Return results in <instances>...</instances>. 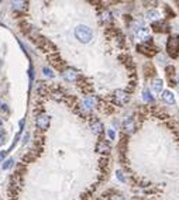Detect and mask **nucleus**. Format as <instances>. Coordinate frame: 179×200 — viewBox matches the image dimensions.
<instances>
[{
	"label": "nucleus",
	"instance_id": "nucleus-1",
	"mask_svg": "<svg viewBox=\"0 0 179 200\" xmlns=\"http://www.w3.org/2000/svg\"><path fill=\"white\" fill-rule=\"evenodd\" d=\"M75 37L79 42L82 44H88V42L92 41L93 38V31L88 27V25H83V24H79L76 28H75Z\"/></svg>",
	"mask_w": 179,
	"mask_h": 200
},
{
	"label": "nucleus",
	"instance_id": "nucleus-2",
	"mask_svg": "<svg viewBox=\"0 0 179 200\" xmlns=\"http://www.w3.org/2000/svg\"><path fill=\"white\" fill-rule=\"evenodd\" d=\"M168 55L172 58H178L179 55V37H171L166 42Z\"/></svg>",
	"mask_w": 179,
	"mask_h": 200
},
{
	"label": "nucleus",
	"instance_id": "nucleus-3",
	"mask_svg": "<svg viewBox=\"0 0 179 200\" xmlns=\"http://www.w3.org/2000/svg\"><path fill=\"white\" fill-rule=\"evenodd\" d=\"M113 100L117 106H124V104L128 103L130 96H128V93H125L124 90H116V92L113 93Z\"/></svg>",
	"mask_w": 179,
	"mask_h": 200
},
{
	"label": "nucleus",
	"instance_id": "nucleus-4",
	"mask_svg": "<svg viewBox=\"0 0 179 200\" xmlns=\"http://www.w3.org/2000/svg\"><path fill=\"white\" fill-rule=\"evenodd\" d=\"M35 123H37V127L40 130H47L49 127V123H51V117L48 114H40L35 120Z\"/></svg>",
	"mask_w": 179,
	"mask_h": 200
},
{
	"label": "nucleus",
	"instance_id": "nucleus-5",
	"mask_svg": "<svg viewBox=\"0 0 179 200\" xmlns=\"http://www.w3.org/2000/svg\"><path fill=\"white\" fill-rule=\"evenodd\" d=\"M137 51H140L141 54H144L145 56H154V55H156V48L148 47V45H145V44L137 45Z\"/></svg>",
	"mask_w": 179,
	"mask_h": 200
},
{
	"label": "nucleus",
	"instance_id": "nucleus-6",
	"mask_svg": "<svg viewBox=\"0 0 179 200\" xmlns=\"http://www.w3.org/2000/svg\"><path fill=\"white\" fill-rule=\"evenodd\" d=\"M152 30L155 33H168L169 31V24L166 21H155L152 23Z\"/></svg>",
	"mask_w": 179,
	"mask_h": 200
},
{
	"label": "nucleus",
	"instance_id": "nucleus-7",
	"mask_svg": "<svg viewBox=\"0 0 179 200\" xmlns=\"http://www.w3.org/2000/svg\"><path fill=\"white\" fill-rule=\"evenodd\" d=\"M123 130H124V132H127V134H133V132L136 131V123H134V120L131 117L125 118V120L123 121Z\"/></svg>",
	"mask_w": 179,
	"mask_h": 200
},
{
	"label": "nucleus",
	"instance_id": "nucleus-8",
	"mask_svg": "<svg viewBox=\"0 0 179 200\" xmlns=\"http://www.w3.org/2000/svg\"><path fill=\"white\" fill-rule=\"evenodd\" d=\"M96 104H97L96 97H92V96H89V97H86L85 100H83V103H82V109L85 110V111H89L90 109L96 107Z\"/></svg>",
	"mask_w": 179,
	"mask_h": 200
},
{
	"label": "nucleus",
	"instance_id": "nucleus-9",
	"mask_svg": "<svg viewBox=\"0 0 179 200\" xmlns=\"http://www.w3.org/2000/svg\"><path fill=\"white\" fill-rule=\"evenodd\" d=\"M62 75H64V78H65L68 82H74V80H76V79H78V72L75 69H72V68L65 69Z\"/></svg>",
	"mask_w": 179,
	"mask_h": 200
},
{
	"label": "nucleus",
	"instance_id": "nucleus-10",
	"mask_svg": "<svg viewBox=\"0 0 179 200\" xmlns=\"http://www.w3.org/2000/svg\"><path fill=\"white\" fill-rule=\"evenodd\" d=\"M90 128H92V131L95 132V134H102L103 132V124H102V121H99V120H92L90 121Z\"/></svg>",
	"mask_w": 179,
	"mask_h": 200
},
{
	"label": "nucleus",
	"instance_id": "nucleus-11",
	"mask_svg": "<svg viewBox=\"0 0 179 200\" xmlns=\"http://www.w3.org/2000/svg\"><path fill=\"white\" fill-rule=\"evenodd\" d=\"M144 73H145V78H152V76H155V68H154L152 64H150V62H147V64L144 65Z\"/></svg>",
	"mask_w": 179,
	"mask_h": 200
},
{
	"label": "nucleus",
	"instance_id": "nucleus-12",
	"mask_svg": "<svg viewBox=\"0 0 179 200\" xmlns=\"http://www.w3.org/2000/svg\"><path fill=\"white\" fill-rule=\"evenodd\" d=\"M97 152H100V154H109L110 152V144H109V141H100L99 145H97Z\"/></svg>",
	"mask_w": 179,
	"mask_h": 200
},
{
	"label": "nucleus",
	"instance_id": "nucleus-13",
	"mask_svg": "<svg viewBox=\"0 0 179 200\" xmlns=\"http://www.w3.org/2000/svg\"><path fill=\"white\" fill-rule=\"evenodd\" d=\"M152 89H154V92H155L156 95H161L162 89H164V82H162V79L156 78L155 80L152 82Z\"/></svg>",
	"mask_w": 179,
	"mask_h": 200
},
{
	"label": "nucleus",
	"instance_id": "nucleus-14",
	"mask_svg": "<svg viewBox=\"0 0 179 200\" xmlns=\"http://www.w3.org/2000/svg\"><path fill=\"white\" fill-rule=\"evenodd\" d=\"M147 18L152 23L159 21L161 20V14H159L158 10H150V11H147Z\"/></svg>",
	"mask_w": 179,
	"mask_h": 200
},
{
	"label": "nucleus",
	"instance_id": "nucleus-15",
	"mask_svg": "<svg viewBox=\"0 0 179 200\" xmlns=\"http://www.w3.org/2000/svg\"><path fill=\"white\" fill-rule=\"evenodd\" d=\"M165 72H166V76H168V79H169L171 86H175V68H173V66H166Z\"/></svg>",
	"mask_w": 179,
	"mask_h": 200
},
{
	"label": "nucleus",
	"instance_id": "nucleus-16",
	"mask_svg": "<svg viewBox=\"0 0 179 200\" xmlns=\"http://www.w3.org/2000/svg\"><path fill=\"white\" fill-rule=\"evenodd\" d=\"M162 99H164L168 104H175V96H173V93L171 92V90L162 92Z\"/></svg>",
	"mask_w": 179,
	"mask_h": 200
},
{
	"label": "nucleus",
	"instance_id": "nucleus-17",
	"mask_svg": "<svg viewBox=\"0 0 179 200\" xmlns=\"http://www.w3.org/2000/svg\"><path fill=\"white\" fill-rule=\"evenodd\" d=\"M142 99H144L147 103H154V97L148 89H144V92H142Z\"/></svg>",
	"mask_w": 179,
	"mask_h": 200
},
{
	"label": "nucleus",
	"instance_id": "nucleus-18",
	"mask_svg": "<svg viewBox=\"0 0 179 200\" xmlns=\"http://www.w3.org/2000/svg\"><path fill=\"white\" fill-rule=\"evenodd\" d=\"M27 3L26 2H14L13 3V8H16V10H21V8H26Z\"/></svg>",
	"mask_w": 179,
	"mask_h": 200
},
{
	"label": "nucleus",
	"instance_id": "nucleus-19",
	"mask_svg": "<svg viewBox=\"0 0 179 200\" xmlns=\"http://www.w3.org/2000/svg\"><path fill=\"white\" fill-rule=\"evenodd\" d=\"M102 20L105 23H110L113 18H111V14L109 13V11H103V13H102Z\"/></svg>",
	"mask_w": 179,
	"mask_h": 200
},
{
	"label": "nucleus",
	"instance_id": "nucleus-20",
	"mask_svg": "<svg viewBox=\"0 0 179 200\" xmlns=\"http://www.w3.org/2000/svg\"><path fill=\"white\" fill-rule=\"evenodd\" d=\"M116 176H117V179H119L120 182H125V180H127V177L124 176V172H123V171H120V169L116 172Z\"/></svg>",
	"mask_w": 179,
	"mask_h": 200
},
{
	"label": "nucleus",
	"instance_id": "nucleus-21",
	"mask_svg": "<svg viewBox=\"0 0 179 200\" xmlns=\"http://www.w3.org/2000/svg\"><path fill=\"white\" fill-rule=\"evenodd\" d=\"M43 72L45 73V76H48V78H54V76H55L54 73H52V70L49 69V68H47V66H45V68H43Z\"/></svg>",
	"mask_w": 179,
	"mask_h": 200
},
{
	"label": "nucleus",
	"instance_id": "nucleus-22",
	"mask_svg": "<svg viewBox=\"0 0 179 200\" xmlns=\"http://www.w3.org/2000/svg\"><path fill=\"white\" fill-rule=\"evenodd\" d=\"M13 162H14V161H13L12 158H10V159H7V161H4V163H3V169H9L10 166L13 165Z\"/></svg>",
	"mask_w": 179,
	"mask_h": 200
},
{
	"label": "nucleus",
	"instance_id": "nucleus-23",
	"mask_svg": "<svg viewBox=\"0 0 179 200\" xmlns=\"http://www.w3.org/2000/svg\"><path fill=\"white\" fill-rule=\"evenodd\" d=\"M107 135H109V138H110V140H114V138H116V134H114L113 128H109L107 130Z\"/></svg>",
	"mask_w": 179,
	"mask_h": 200
},
{
	"label": "nucleus",
	"instance_id": "nucleus-24",
	"mask_svg": "<svg viewBox=\"0 0 179 200\" xmlns=\"http://www.w3.org/2000/svg\"><path fill=\"white\" fill-rule=\"evenodd\" d=\"M4 142V131L3 130H0V144Z\"/></svg>",
	"mask_w": 179,
	"mask_h": 200
},
{
	"label": "nucleus",
	"instance_id": "nucleus-25",
	"mask_svg": "<svg viewBox=\"0 0 179 200\" xmlns=\"http://www.w3.org/2000/svg\"><path fill=\"white\" fill-rule=\"evenodd\" d=\"M6 155H7V151H2V152H0V162H2L4 158H6Z\"/></svg>",
	"mask_w": 179,
	"mask_h": 200
},
{
	"label": "nucleus",
	"instance_id": "nucleus-26",
	"mask_svg": "<svg viewBox=\"0 0 179 200\" xmlns=\"http://www.w3.org/2000/svg\"><path fill=\"white\" fill-rule=\"evenodd\" d=\"M158 61H159V62H162V64H164L165 58H164V56H162V55H158Z\"/></svg>",
	"mask_w": 179,
	"mask_h": 200
},
{
	"label": "nucleus",
	"instance_id": "nucleus-27",
	"mask_svg": "<svg viewBox=\"0 0 179 200\" xmlns=\"http://www.w3.org/2000/svg\"><path fill=\"white\" fill-rule=\"evenodd\" d=\"M2 110H3V111H7V104H2Z\"/></svg>",
	"mask_w": 179,
	"mask_h": 200
},
{
	"label": "nucleus",
	"instance_id": "nucleus-28",
	"mask_svg": "<svg viewBox=\"0 0 179 200\" xmlns=\"http://www.w3.org/2000/svg\"><path fill=\"white\" fill-rule=\"evenodd\" d=\"M2 124H3V123H2V120H0V126H2Z\"/></svg>",
	"mask_w": 179,
	"mask_h": 200
}]
</instances>
